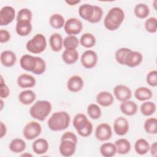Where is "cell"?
I'll return each instance as SVG.
<instances>
[{"label":"cell","mask_w":157,"mask_h":157,"mask_svg":"<svg viewBox=\"0 0 157 157\" xmlns=\"http://www.w3.org/2000/svg\"><path fill=\"white\" fill-rule=\"evenodd\" d=\"M113 92L115 98L120 102L129 100L132 96V91L131 89L124 85L120 84L115 86Z\"/></svg>","instance_id":"obj_11"},{"label":"cell","mask_w":157,"mask_h":157,"mask_svg":"<svg viewBox=\"0 0 157 157\" xmlns=\"http://www.w3.org/2000/svg\"><path fill=\"white\" fill-rule=\"evenodd\" d=\"M94 13V6L90 4H84L78 8V14L83 20L90 21L91 20Z\"/></svg>","instance_id":"obj_22"},{"label":"cell","mask_w":157,"mask_h":157,"mask_svg":"<svg viewBox=\"0 0 157 157\" xmlns=\"http://www.w3.org/2000/svg\"><path fill=\"white\" fill-rule=\"evenodd\" d=\"M146 81L147 83L153 87L157 86V71L153 70L149 72L146 77Z\"/></svg>","instance_id":"obj_43"},{"label":"cell","mask_w":157,"mask_h":157,"mask_svg":"<svg viewBox=\"0 0 157 157\" xmlns=\"http://www.w3.org/2000/svg\"><path fill=\"white\" fill-rule=\"evenodd\" d=\"M33 156V155H31V154H30V153H24V154H22V155H21V156Z\"/></svg>","instance_id":"obj_51"},{"label":"cell","mask_w":157,"mask_h":157,"mask_svg":"<svg viewBox=\"0 0 157 157\" xmlns=\"http://www.w3.org/2000/svg\"><path fill=\"white\" fill-rule=\"evenodd\" d=\"M10 94V90L7 85L4 82L2 76H1L0 83V97L2 98H7Z\"/></svg>","instance_id":"obj_45"},{"label":"cell","mask_w":157,"mask_h":157,"mask_svg":"<svg viewBox=\"0 0 157 157\" xmlns=\"http://www.w3.org/2000/svg\"><path fill=\"white\" fill-rule=\"evenodd\" d=\"M65 139H68V140H71L73 142H74L75 143H77V136L72 132L71 131H67L65 133H64L61 137V140H65Z\"/></svg>","instance_id":"obj_46"},{"label":"cell","mask_w":157,"mask_h":157,"mask_svg":"<svg viewBox=\"0 0 157 157\" xmlns=\"http://www.w3.org/2000/svg\"><path fill=\"white\" fill-rule=\"evenodd\" d=\"M49 147L48 141L44 138H39L35 140L32 144L33 151L37 155H42L45 153Z\"/></svg>","instance_id":"obj_21"},{"label":"cell","mask_w":157,"mask_h":157,"mask_svg":"<svg viewBox=\"0 0 157 157\" xmlns=\"http://www.w3.org/2000/svg\"><path fill=\"white\" fill-rule=\"evenodd\" d=\"M82 65L86 69L93 68L98 62V55L96 53L92 50L85 51L80 57Z\"/></svg>","instance_id":"obj_9"},{"label":"cell","mask_w":157,"mask_h":157,"mask_svg":"<svg viewBox=\"0 0 157 157\" xmlns=\"http://www.w3.org/2000/svg\"><path fill=\"white\" fill-rule=\"evenodd\" d=\"M33 17V13L31 10L27 8H23L20 9L17 15L16 20L19 21H31Z\"/></svg>","instance_id":"obj_39"},{"label":"cell","mask_w":157,"mask_h":157,"mask_svg":"<svg viewBox=\"0 0 157 157\" xmlns=\"http://www.w3.org/2000/svg\"><path fill=\"white\" fill-rule=\"evenodd\" d=\"M150 144L145 139H139L134 144V150L140 155L147 154L150 150Z\"/></svg>","instance_id":"obj_31"},{"label":"cell","mask_w":157,"mask_h":157,"mask_svg":"<svg viewBox=\"0 0 157 157\" xmlns=\"http://www.w3.org/2000/svg\"><path fill=\"white\" fill-rule=\"evenodd\" d=\"M134 96L139 101H145L150 99L153 96V93L147 87L140 86L135 90Z\"/></svg>","instance_id":"obj_27"},{"label":"cell","mask_w":157,"mask_h":157,"mask_svg":"<svg viewBox=\"0 0 157 157\" xmlns=\"http://www.w3.org/2000/svg\"><path fill=\"white\" fill-rule=\"evenodd\" d=\"M49 44L52 51L59 52L63 47V39L62 36L57 33L52 34L49 38Z\"/></svg>","instance_id":"obj_23"},{"label":"cell","mask_w":157,"mask_h":157,"mask_svg":"<svg viewBox=\"0 0 157 157\" xmlns=\"http://www.w3.org/2000/svg\"><path fill=\"white\" fill-rule=\"evenodd\" d=\"M79 42L82 47L86 48H90L95 45L96 39L93 34L85 33L81 36L79 39Z\"/></svg>","instance_id":"obj_29"},{"label":"cell","mask_w":157,"mask_h":157,"mask_svg":"<svg viewBox=\"0 0 157 157\" xmlns=\"http://www.w3.org/2000/svg\"><path fill=\"white\" fill-rule=\"evenodd\" d=\"M145 132L150 134H156L157 133V119L156 118H147L144 124Z\"/></svg>","instance_id":"obj_35"},{"label":"cell","mask_w":157,"mask_h":157,"mask_svg":"<svg viewBox=\"0 0 157 157\" xmlns=\"http://www.w3.org/2000/svg\"><path fill=\"white\" fill-rule=\"evenodd\" d=\"M112 136V128L108 123H102L98 124L95 130L96 138L101 142L109 140Z\"/></svg>","instance_id":"obj_8"},{"label":"cell","mask_w":157,"mask_h":157,"mask_svg":"<svg viewBox=\"0 0 157 157\" xmlns=\"http://www.w3.org/2000/svg\"><path fill=\"white\" fill-rule=\"evenodd\" d=\"M71 117L65 111H58L53 113L49 118L47 124L50 129L53 131L64 130L69 126Z\"/></svg>","instance_id":"obj_2"},{"label":"cell","mask_w":157,"mask_h":157,"mask_svg":"<svg viewBox=\"0 0 157 157\" xmlns=\"http://www.w3.org/2000/svg\"><path fill=\"white\" fill-rule=\"evenodd\" d=\"M1 110H2V109H3V101H2V99L1 100Z\"/></svg>","instance_id":"obj_52"},{"label":"cell","mask_w":157,"mask_h":157,"mask_svg":"<svg viewBox=\"0 0 157 157\" xmlns=\"http://www.w3.org/2000/svg\"><path fill=\"white\" fill-rule=\"evenodd\" d=\"M52 109L50 102L46 100L36 101L30 108L29 114L33 118L44 121L49 115Z\"/></svg>","instance_id":"obj_3"},{"label":"cell","mask_w":157,"mask_h":157,"mask_svg":"<svg viewBox=\"0 0 157 157\" xmlns=\"http://www.w3.org/2000/svg\"><path fill=\"white\" fill-rule=\"evenodd\" d=\"M15 17V10L9 6L3 7L0 10V25L7 26L12 23Z\"/></svg>","instance_id":"obj_10"},{"label":"cell","mask_w":157,"mask_h":157,"mask_svg":"<svg viewBox=\"0 0 157 157\" xmlns=\"http://www.w3.org/2000/svg\"><path fill=\"white\" fill-rule=\"evenodd\" d=\"M50 26L54 29H61L65 24L64 17L59 13H54L51 15L49 20Z\"/></svg>","instance_id":"obj_34"},{"label":"cell","mask_w":157,"mask_h":157,"mask_svg":"<svg viewBox=\"0 0 157 157\" xmlns=\"http://www.w3.org/2000/svg\"><path fill=\"white\" fill-rule=\"evenodd\" d=\"M79 44L78 39L74 35H68L63 40V46L66 49H76Z\"/></svg>","instance_id":"obj_37"},{"label":"cell","mask_w":157,"mask_h":157,"mask_svg":"<svg viewBox=\"0 0 157 157\" xmlns=\"http://www.w3.org/2000/svg\"><path fill=\"white\" fill-rule=\"evenodd\" d=\"M1 64L6 67L13 66L17 60V56L14 52L10 50H4L1 53L0 56Z\"/></svg>","instance_id":"obj_19"},{"label":"cell","mask_w":157,"mask_h":157,"mask_svg":"<svg viewBox=\"0 0 157 157\" xmlns=\"http://www.w3.org/2000/svg\"><path fill=\"white\" fill-rule=\"evenodd\" d=\"M37 64L36 69L33 72L35 75H41L46 70V63L45 61L40 57L37 56Z\"/></svg>","instance_id":"obj_42"},{"label":"cell","mask_w":157,"mask_h":157,"mask_svg":"<svg viewBox=\"0 0 157 157\" xmlns=\"http://www.w3.org/2000/svg\"><path fill=\"white\" fill-rule=\"evenodd\" d=\"M17 83L20 88H29L35 86L36 80L33 76L27 74H23L18 77Z\"/></svg>","instance_id":"obj_17"},{"label":"cell","mask_w":157,"mask_h":157,"mask_svg":"<svg viewBox=\"0 0 157 157\" xmlns=\"http://www.w3.org/2000/svg\"><path fill=\"white\" fill-rule=\"evenodd\" d=\"M120 109L123 114L128 116H132L137 113L138 106L135 102L128 100L121 102L120 105Z\"/></svg>","instance_id":"obj_18"},{"label":"cell","mask_w":157,"mask_h":157,"mask_svg":"<svg viewBox=\"0 0 157 157\" xmlns=\"http://www.w3.org/2000/svg\"><path fill=\"white\" fill-rule=\"evenodd\" d=\"M156 106L155 103L151 101H146L142 103L140 107V112L145 116L153 115L156 111Z\"/></svg>","instance_id":"obj_36"},{"label":"cell","mask_w":157,"mask_h":157,"mask_svg":"<svg viewBox=\"0 0 157 157\" xmlns=\"http://www.w3.org/2000/svg\"><path fill=\"white\" fill-rule=\"evenodd\" d=\"M103 15V10L101 7L98 6H94V13L91 18L90 21L91 23H97L99 22L102 17Z\"/></svg>","instance_id":"obj_44"},{"label":"cell","mask_w":157,"mask_h":157,"mask_svg":"<svg viewBox=\"0 0 157 157\" xmlns=\"http://www.w3.org/2000/svg\"><path fill=\"white\" fill-rule=\"evenodd\" d=\"M0 138H2L4 136H6L7 133V128L6 124L2 122L1 121V130H0Z\"/></svg>","instance_id":"obj_49"},{"label":"cell","mask_w":157,"mask_h":157,"mask_svg":"<svg viewBox=\"0 0 157 157\" xmlns=\"http://www.w3.org/2000/svg\"><path fill=\"white\" fill-rule=\"evenodd\" d=\"M124 19V12L118 7L111 8L104 20L105 28L109 31H115L121 25Z\"/></svg>","instance_id":"obj_1"},{"label":"cell","mask_w":157,"mask_h":157,"mask_svg":"<svg viewBox=\"0 0 157 157\" xmlns=\"http://www.w3.org/2000/svg\"><path fill=\"white\" fill-rule=\"evenodd\" d=\"M42 132L41 125L36 121H30L24 127L23 134L27 140H33L37 138Z\"/></svg>","instance_id":"obj_6"},{"label":"cell","mask_w":157,"mask_h":157,"mask_svg":"<svg viewBox=\"0 0 157 157\" xmlns=\"http://www.w3.org/2000/svg\"><path fill=\"white\" fill-rule=\"evenodd\" d=\"M18 100L23 105H29L36 99V93L31 90H26L21 91L18 94Z\"/></svg>","instance_id":"obj_25"},{"label":"cell","mask_w":157,"mask_h":157,"mask_svg":"<svg viewBox=\"0 0 157 157\" xmlns=\"http://www.w3.org/2000/svg\"><path fill=\"white\" fill-rule=\"evenodd\" d=\"M84 82L82 78L78 75H72L69 78L67 82V88L68 90L72 93L80 91L83 87Z\"/></svg>","instance_id":"obj_16"},{"label":"cell","mask_w":157,"mask_h":157,"mask_svg":"<svg viewBox=\"0 0 157 157\" xmlns=\"http://www.w3.org/2000/svg\"><path fill=\"white\" fill-rule=\"evenodd\" d=\"M100 153L104 157H112L117 153V148L115 144L105 142L100 147Z\"/></svg>","instance_id":"obj_32"},{"label":"cell","mask_w":157,"mask_h":157,"mask_svg":"<svg viewBox=\"0 0 157 157\" xmlns=\"http://www.w3.org/2000/svg\"><path fill=\"white\" fill-rule=\"evenodd\" d=\"M62 59L67 64H72L76 63L79 55L76 49H65L62 54Z\"/></svg>","instance_id":"obj_24"},{"label":"cell","mask_w":157,"mask_h":157,"mask_svg":"<svg viewBox=\"0 0 157 157\" xmlns=\"http://www.w3.org/2000/svg\"><path fill=\"white\" fill-rule=\"evenodd\" d=\"M134 12L136 17L140 19H144L149 15L150 9L147 4L139 3L136 5Z\"/></svg>","instance_id":"obj_33"},{"label":"cell","mask_w":157,"mask_h":157,"mask_svg":"<svg viewBox=\"0 0 157 157\" xmlns=\"http://www.w3.org/2000/svg\"><path fill=\"white\" fill-rule=\"evenodd\" d=\"M47 47L46 38L42 34H36L26 44V48L28 52L34 54L43 52Z\"/></svg>","instance_id":"obj_5"},{"label":"cell","mask_w":157,"mask_h":157,"mask_svg":"<svg viewBox=\"0 0 157 157\" xmlns=\"http://www.w3.org/2000/svg\"><path fill=\"white\" fill-rule=\"evenodd\" d=\"M145 28L150 33H155L157 30V20L155 17H150L147 18L144 23Z\"/></svg>","instance_id":"obj_41"},{"label":"cell","mask_w":157,"mask_h":157,"mask_svg":"<svg viewBox=\"0 0 157 157\" xmlns=\"http://www.w3.org/2000/svg\"><path fill=\"white\" fill-rule=\"evenodd\" d=\"M87 113L88 116L93 120H98L100 118L102 115L100 107L96 104H91L87 107Z\"/></svg>","instance_id":"obj_38"},{"label":"cell","mask_w":157,"mask_h":157,"mask_svg":"<svg viewBox=\"0 0 157 157\" xmlns=\"http://www.w3.org/2000/svg\"><path fill=\"white\" fill-rule=\"evenodd\" d=\"M66 2L67 4H69V6H75L77 4L80 3V1H79V0H77V1H75V0H74V1L73 0H69V1H66Z\"/></svg>","instance_id":"obj_50"},{"label":"cell","mask_w":157,"mask_h":157,"mask_svg":"<svg viewBox=\"0 0 157 157\" xmlns=\"http://www.w3.org/2000/svg\"><path fill=\"white\" fill-rule=\"evenodd\" d=\"M143 60L142 54L137 51L131 50L124 59V65L129 67H135L139 66Z\"/></svg>","instance_id":"obj_15"},{"label":"cell","mask_w":157,"mask_h":157,"mask_svg":"<svg viewBox=\"0 0 157 157\" xmlns=\"http://www.w3.org/2000/svg\"><path fill=\"white\" fill-rule=\"evenodd\" d=\"M117 148V153L120 155H125L128 153L131 148V145L129 141L124 138L119 139L115 142Z\"/></svg>","instance_id":"obj_28"},{"label":"cell","mask_w":157,"mask_h":157,"mask_svg":"<svg viewBox=\"0 0 157 157\" xmlns=\"http://www.w3.org/2000/svg\"><path fill=\"white\" fill-rule=\"evenodd\" d=\"M37 64V56L30 55H24L20 59V65L21 67L29 72H33Z\"/></svg>","instance_id":"obj_13"},{"label":"cell","mask_w":157,"mask_h":157,"mask_svg":"<svg viewBox=\"0 0 157 157\" xmlns=\"http://www.w3.org/2000/svg\"><path fill=\"white\" fill-rule=\"evenodd\" d=\"M10 39V33L6 29L0 30V42L6 43Z\"/></svg>","instance_id":"obj_47"},{"label":"cell","mask_w":157,"mask_h":157,"mask_svg":"<svg viewBox=\"0 0 157 157\" xmlns=\"http://www.w3.org/2000/svg\"><path fill=\"white\" fill-rule=\"evenodd\" d=\"M131 50L128 48L123 47L118 49L115 53V57L116 61L121 65H124V59L127 54Z\"/></svg>","instance_id":"obj_40"},{"label":"cell","mask_w":157,"mask_h":157,"mask_svg":"<svg viewBox=\"0 0 157 157\" xmlns=\"http://www.w3.org/2000/svg\"><path fill=\"white\" fill-rule=\"evenodd\" d=\"M73 126L78 134L83 137L90 136L93 132V126L91 122L85 114L82 113L75 115L73 120Z\"/></svg>","instance_id":"obj_4"},{"label":"cell","mask_w":157,"mask_h":157,"mask_svg":"<svg viewBox=\"0 0 157 157\" xmlns=\"http://www.w3.org/2000/svg\"><path fill=\"white\" fill-rule=\"evenodd\" d=\"M96 102L102 107H109L114 101V98L112 93L108 91H101L96 96Z\"/></svg>","instance_id":"obj_20"},{"label":"cell","mask_w":157,"mask_h":157,"mask_svg":"<svg viewBox=\"0 0 157 157\" xmlns=\"http://www.w3.org/2000/svg\"><path fill=\"white\" fill-rule=\"evenodd\" d=\"M149 151H150V153L154 157L156 156V155H157V142H153L151 145V146H150Z\"/></svg>","instance_id":"obj_48"},{"label":"cell","mask_w":157,"mask_h":157,"mask_svg":"<svg viewBox=\"0 0 157 157\" xmlns=\"http://www.w3.org/2000/svg\"><path fill=\"white\" fill-rule=\"evenodd\" d=\"M15 31L18 35L20 36H26L32 31V25L29 21H17Z\"/></svg>","instance_id":"obj_26"},{"label":"cell","mask_w":157,"mask_h":157,"mask_svg":"<svg viewBox=\"0 0 157 157\" xmlns=\"http://www.w3.org/2000/svg\"><path fill=\"white\" fill-rule=\"evenodd\" d=\"M9 147L12 152L15 153H20L25 150L26 144L23 139L16 138L11 140Z\"/></svg>","instance_id":"obj_30"},{"label":"cell","mask_w":157,"mask_h":157,"mask_svg":"<svg viewBox=\"0 0 157 157\" xmlns=\"http://www.w3.org/2000/svg\"><path fill=\"white\" fill-rule=\"evenodd\" d=\"M113 131L118 136H124L129 131V123L126 118L123 117H117L113 122Z\"/></svg>","instance_id":"obj_14"},{"label":"cell","mask_w":157,"mask_h":157,"mask_svg":"<svg viewBox=\"0 0 157 157\" xmlns=\"http://www.w3.org/2000/svg\"><path fill=\"white\" fill-rule=\"evenodd\" d=\"M76 147L77 144L71 140H61L59 147V153L65 157L71 156L75 153Z\"/></svg>","instance_id":"obj_12"},{"label":"cell","mask_w":157,"mask_h":157,"mask_svg":"<svg viewBox=\"0 0 157 157\" xmlns=\"http://www.w3.org/2000/svg\"><path fill=\"white\" fill-rule=\"evenodd\" d=\"M64 29L68 35L75 36L82 31L83 25L80 20L76 18H70L65 22Z\"/></svg>","instance_id":"obj_7"}]
</instances>
